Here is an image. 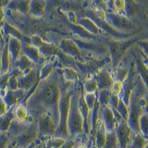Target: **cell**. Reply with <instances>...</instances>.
Instances as JSON below:
<instances>
[{"mask_svg": "<svg viewBox=\"0 0 148 148\" xmlns=\"http://www.w3.org/2000/svg\"><path fill=\"white\" fill-rule=\"evenodd\" d=\"M47 2L46 1H31L29 13L36 18H40L44 15L46 11Z\"/></svg>", "mask_w": 148, "mask_h": 148, "instance_id": "cell-20", "label": "cell"}, {"mask_svg": "<svg viewBox=\"0 0 148 148\" xmlns=\"http://www.w3.org/2000/svg\"><path fill=\"white\" fill-rule=\"evenodd\" d=\"M38 72H39V79H40V81L47 79L54 72L53 64L49 63V64H47L45 65H43L41 68L40 71H38Z\"/></svg>", "mask_w": 148, "mask_h": 148, "instance_id": "cell-33", "label": "cell"}, {"mask_svg": "<svg viewBox=\"0 0 148 148\" xmlns=\"http://www.w3.org/2000/svg\"><path fill=\"white\" fill-rule=\"evenodd\" d=\"M70 28L75 32V33L79 35L80 37L91 39V38H93L95 36L91 35V33H89L86 30H85L82 26H80V25H78V24H71Z\"/></svg>", "mask_w": 148, "mask_h": 148, "instance_id": "cell-36", "label": "cell"}, {"mask_svg": "<svg viewBox=\"0 0 148 148\" xmlns=\"http://www.w3.org/2000/svg\"><path fill=\"white\" fill-rule=\"evenodd\" d=\"M116 113L120 116L121 119H124L128 121L129 117H130V108L122 99H120L119 106L117 108Z\"/></svg>", "mask_w": 148, "mask_h": 148, "instance_id": "cell-29", "label": "cell"}, {"mask_svg": "<svg viewBox=\"0 0 148 148\" xmlns=\"http://www.w3.org/2000/svg\"><path fill=\"white\" fill-rule=\"evenodd\" d=\"M31 1H10L7 7L13 11L19 12L21 14H28L30 10Z\"/></svg>", "mask_w": 148, "mask_h": 148, "instance_id": "cell-22", "label": "cell"}, {"mask_svg": "<svg viewBox=\"0 0 148 148\" xmlns=\"http://www.w3.org/2000/svg\"><path fill=\"white\" fill-rule=\"evenodd\" d=\"M8 111H9V108H8L7 104L4 102L3 97H0V117L5 115L8 113Z\"/></svg>", "mask_w": 148, "mask_h": 148, "instance_id": "cell-44", "label": "cell"}, {"mask_svg": "<svg viewBox=\"0 0 148 148\" xmlns=\"http://www.w3.org/2000/svg\"><path fill=\"white\" fill-rule=\"evenodd\" d=\"M0 97H2V90H1V88H0Z\"/></svg>", "mask_w": 148, "mask_h": 148, "instance_id": "cell-49", "label": "cell"}, {"mask_svg": "<svg viewBox=\"0 0 148 148\" xmlns=\"http://www.w3.org/2000/svg\"><path fill=\"white\" fill-rule=\"evenodd\" d=\"M123 88H124V83H122L119 80H114L113 86L110 89V92H111V94L119 96L123 91Z\"/></svg>", "mask_w": 148, "mask_h": 148, "instance_id": "cell-40", "label": "cell"}, {"mask_svg": "<svg viewBox=\"0 0 148 148\" xmlns=\"http://www.w3.org/2000/svg\"><path fill=\"white\" fill-rule=\"evenodd\" d=\"M32 45L37 47L40 51L41 55H43L45 57H51L55 54H57L58 49L56 46L53 43L46 42L42 40V38L37 35H34L32 36Z\"/></svg>", "mask_w": 148, "mask_h": 148, "instance_id": "cell-8", "label": "cell"}, {"mask_svg": "<svg viewBox=\"0 0 148 148\" xmlns=\"http://www.w3.org/2000/svg\"><path fill=\"white\" fill-rule=\"evenodd\" d=\"M95 147L96 148H103L106 139H107V134L108 131L105 128L103 124V119L101 117H97V121L96 125V130H95Z\"/></svg>", "mask_w": 148, "mask_h": 148, "instance_id": "cell-13", "label": "cell"}, {"mask_svg": "<svg viewBox=\"0 0 148 148\" xmlns=\"http://www.w3.org/2000/svg\"><path fill=\"white\" fill-rule=\"evenodd\" d=\"M2 134H3V133H2V132H1V131H0V136H2Z\"/></svg>", "mask_w": 148, "mask_h": 148, "instance_id": "cell-50", "label": "cell"}, {"mask_svg": "<svg viewBox=\"0 0 148 148\" xmlns=\"http://www.w3.org/2000/svg\"><path fill=\"white\" fill-rule=\"evenodd\" d=\"M39 79V72L36 69H34L26 75H20L18 76L19 89H21L25 92L31 91L37 83Z\"/></svg>", "mask_w": 148, "mask_h": 148, "instance_id": "cell-9", "label": "cell"}, {"mask_svg": "<svg viewBox=\"0 0 148 148\" xmlns=\"http://www.w3.org/2000/svg\"><path fill=\"white\" fill-rule=\"evenodd\" d=\"M113 3L114 11L115 13L121 14L122 12H125V1H113L111 2Z\"/></svg>", "mask_w": 148, "mask_h": 148, "instance_id": "cell-42", "label": "cell"}, {"mask_svg": "<svg viewBox=\"0 0 148 148\" xmlns=\"http://www.w3.org/2000/svg\"><path fill=\"white\" fill-rule=\"evenodd\" d=\"M119 101H120L119 96H116V95H114V94H111L109 107L114 110V112H116V110H117V108L119 106Z\"/></svg>", "mask_w": 148, "mask_h": 148, "instance_id": "cell-43", "label": "cell"}, {"mask_svg": "<svg viewBox=\"0 0 148 148\" xmlns=\"http://www.w3.org/2000/svg\"><path fill=\"white\" fill-rule=\"evenodd\" d=\"M98 91V86L96 78H91L87 80L84 84L85 93H97Z\"/></svg>", "mask_w": 148, "mask_h": 148, "instance_id": "cell-37", "label": "cell"}, {"mask_svg": "<svg viewBox=\"0 0 148 148\" xmlns=\"http://www.w3.org/2000/svg\"><path fill=\"white\" fill-rule=\"evenodd\" d=\"M36 123L39 131V139H44L46 140L55 136L58 123L50 113H43L39 115Z\"/></svg>", "mask_w": 148, "mask_h": 148, "instance_id": "cell-4", "label": "cell"}, {"mask_svg": "<svg viewBox=\"0 0 148 148\" xmlns=\"http://www.w3.org/2000/svg\"><path fill=\"white\" fill-rule=\"evenodd\" d=\"M112 76L114 80H119L122 83H125L130 76V69L128 67L116 69L114 73H112Z\"/></svg>", "mask_w": 148, "mask_h": 148, "instance_id": "cell-28", "label": "cell"}, {"mask_svg": "<svg viewBox=\"0 0 148 148\" xmlns=\"http://www.w3.org/2000/svg\"><path fill=\"white\" fill-rule=\"evenodd\" d=\"M110 97L111 92L110 91H99V95L97 97V101L99 106L103 108L106 107H109L110 104Z\"/></svg>", "mask_w": 148, "mask_h": 148, "instance_id": "cell-30", "label": "cell"}, {"mask_svg": "<svg viewBox=\"0 0 148 148\" xmlns=\"http://www.w3.org/2000/svg\"><path fill=\"white\" fill-rule=\"evenodd\" d=\"M103 148H119V142H118L117 136L114 131L108 132L106 143Z\"/></svg>", "mask_w": 148, "mask_h": 148, "instance_id": "cell-35", "label": "cell"}, {"mask_svg": "<svg viewBox=\"0 0 148 148\" xmlns=\"http://www.w3.org/2000/svg\"><path fill=\"white\" fill-rule=\"evenodd\" d=\"M134 43H135V41L130 40V41H125V42H114L110 44L109 46L110 55L112 58L114 67L118 65V64L125 56L128 49Z\"/></svg>", "mask_w": 148, "mask_h": 148, "instance_id": "cell-7", "label": "cell"}, {"mask_svg": "<svg viewBox=\"0 0 148 148\" xmlns=\"http://www.w3.org/2000/svg\"><path fill=\"white\" fill-rule=\"evenodd\" d=\"M75 148H89V147L87 146V144L86 142H82V141H80L77 146L75 147Z\"/></svg>", "mask_w": 148, "mask_h": 148, "instance_id": "cell-46", "label": "cell"}, {"mask_svg": "<svg viewBox=\"0 0 148 148\" xmlns=\"http://www.w3.org/2000/svg\"><path fill=\"white\" fill-rule=\"evenodd\" d=\"M84 99L87 107L91 111H93L96 104L97 103V93H84Z\"/></svg>", "mask_w": 148, "mask_h": 148, "instance_id": "cell-38", "label": "cell"}, {"mask_svg": "<svg viewBox=\"0 0 148 148\" xmlns=\"http://www.w3.org/2000/svg\"><path fill=\"white\" fill-rule=\"evenodd\" d=\"M80 138H74V137H69L67 139L63 146L60 148H75L77 144L80 142Z\"/></svg>", "mask_w": 148, "mask_h": 148, "instance_id": "cell-41", "label": "cell"}, {"mask_svg": "<svg viewBox=\"0 0 148 148\" xmlns=\"http://www.w3.org/2000/svg\"><path fill=\"white\" fill-rule=\"evenodd\" d=\"M14 120V117L13 114V108L9 109L8 113L0 117V131L4 134V133H8L10 125H11L12 122Z\"/></svg>", "mask_w": 148, "mask_h": 148, "instance_id": "cell-24", "label": "cell"}, {"mask_svg": "<svg viewBox=\"0 0 148 148\" xmlns=\"http://www.w3.org/2000/svg\"><path fill=\"white\" fill-rule=\"evenodd\" d=\"M25 93L26 92L21 89H18L17 91H14L8 89L6 93L4 94V96L3 97V98L7 104L8 108L11 109L13 108H14L16 105H18V103L21 100H23L25 98Z\"/></svg>", "mask_w": 148, "mask_h": 148, "instance_id": "cell-15", "label": "cell"}, {"mask_svg": "<svg viewBox=\"0 0 148 148\" xmlns=\"http://www.w3.org/2000/svg\"><path fill=\"white\" fill-rule=\"evenodd\" d=\"M2 30H3V26H0V42L2 41L3 36H2Z\"/></svg>", "mask_w": 148, "mask_h": 148, "instance_id": "cell-47", "label": "cell"}, {"mask_svg": "<svg viewBox=\"0 0 148 148\" xmlns=\"http://www.w3.org/2000/svg\"><path fill=\"white\" fill-rule=\"evenodd\" d=\"M9 52L10 55L12 64H14L22 54V41H20L14 37H7Z\"/></svg>", "mask_w": 148, "mask_h": 148, "instance_id": "cell-14", "label": "cell"}, {"mask_svg": "<svg viewBox=\"0 0 148 148\" xmlns=\"http://www.w3.org/2000/svg\"><path fill=\"white\" fill-rule=\"evenodd\" d=\"M1 63H2V74L1 75L9 73L10 65H11V59H10V55L9 52L8 41L6 42V45L4 46V48L1 54Z\"/></svg>", "mask_w": 148, "mask_h": 148, "instance_id": "cell-23", "label": "cell"}, {"mask_svg": "<svg viewBox=\"0 0 148 148\" xmlns=\"http://www.w3.org/2000/svg\"><path fill=\"white\" fill-rule=\"evenodd\" d=\"M61 51L72 57H77L80 55V49L77 43L70 38L63 39L59 46Z\"/></svg>", "mask_w": 148, "mask_h": 148, "instance_id": "cell-17", "label": "cell"}, {"mask_svg": "<svg viewBox=\"0 0 148 148\" xmlns=\"http://www.w3.org/2000/svg\"><path fill=\"white\" fill-rule=\"evenodd\" d=\"M21 75V73L20 71H18L17 73H15L11 78L9 80L8 83V89L10 91H17L19 89V83H18V76Z\"/></svg>", "mask_w": 148, "mask_h": 148, "instance_id": "cell-39", "label": "cell"}, {"mask_svg": "<svg viewBox=\"0 0 148 148\" xmlns=\"http://www.w3.org/2000/svg\"><path fill=\"white\" fill-rule=\"evenodd\" d=\"M106 17L109 18L111 24L119 30H131L134 28V25L130 21L128 17L123 15L122 14L110 12L108 14H106Z\"/></svg>", "mask_w": 148, "mask_h": 148, "instance_id": "cell-10", "label": "cell"}, {"mask_svg": "<svg viewBox=\"0 0 148 148\" xmlns=\"http://www.w3.org/2000/svg\"><path fill=\"white\" fill-rule=\"evenodd\" d=\"M147 114L144 113L138 120V125H139V130H140V133L142 134L144 136L147 137L148 134V128H147Z\"/></svg>", "mask_w": 148, "mask_h": 148, "instance_id": "cell-34", "label": "cell"}, {"mask_svg": "<svg viewBox=\"0 0 148 148\" xmlns=\"http://www.w3.org/2000/svg\"><path fill=\"white\" fill-rule=\"evenodd\" d=\"M22 53L26 55L35 64H38L41 60V53L37 47L32 45L31 43L22 42Z\"/></svg>", "mask_w": 148, "mask_h": 148, "instance_id": "cell-19", "label": "cell"}, {"mask_svg": "<svg viewBox=\"0 0 148 148\" xmlns=\"http://www.w3.org/2000/svg\"><path fill=\"white\" fill-rule=\"evenodd\" d=\"M13 114L14 117V120L19 122H25L30 114L25 105L22 103H20L16 105L14 108H13Z\"/></svg>", "mask_w": 148, "mask_h": 148, "instance_id": "cell-25", "label": "cell"}, {"mask_svg": "<svg viewBox=\"0 0 148 148\" xmlns=\"http://www.w3.org/2000/svg\"><path fill=\"white\" fill-rule=\"evenodd\" d=\"M2 74V63H1V54H0V75Z\"/></svg>", "mask_w": 148, "mask_h": 148, "instance_id": "cell-48", "label": "cell"}, {"mask_svg": "<svg viewBox=\"0 0 148 148\" xmlns=\"http://www.w3.org/2000/svg\"><path fill=\"white\" fill-rule=\"evenodd\" d=\"M114 132L119 142V148H129L130 146L133 131L128 121L120 119L117 122Z\"/></svg>", "mask_w": 148, "mask_h": 148, "instance_id": "cell-6", "label": "cell"}, {"mask_svg": "<svg viewBox=\"0 0 148 148\" xmlns=\"http://www.w3.org/2000/svg\"><path fill=\"white\" fill-rule=\"evenodd\" d=\"M76 24L80 25V26H82L85 30H86L89 33H91L93 36L100 34V28L91 18H87V17L81 18Z\"/></svg>", "mask_w": 148, "mask_h": 148, "instance_id": "cell-21", "label": "cell"}, {"mask_svg": "<svg viewBox=\"0 0 148 148\" xmlns=\"http://www.w3.org/2000/svg\"><path fill=\"white\" fill-rule=\"evenodd\" d=\"M4 6L0 5V26L3 25V21H4V18H5V12H4Z\"/></svg>", "mask_w": 148, "mask_h": 148, "instance_id": "cell-45", "label": "cell"}, {"mask_svg": "<svg viewBox=\"0 0 148 148\" xmlns=\"http://www.w3.org/2000/svg\"><path fill=\"white\" fill-rule=\"evenodd\" d=\"M3 32L6 36V37L10 36V37H14L20 41H22L23 35L21 32H20L18 29H16L12 25L9 24V23H5L3 25Z\"/></svg>", "mask_w": 148, "mask_h": 148, "instance_id": "cell-27", "label": "cell"}, {"mask_svg": "<svg viewBox=\"0 0 148 148\" xmlns=\"http://www.w3.org/2000/svg\"><path fill=\"white\" fill-rule=\"evenodd\" d=\"M77 104H78V108H79L80 114L84 119V133L86 136H88L91 131V125L89 123V116H90L91 110L89 109V108L87 107L86 103L85 102L83 94H81L77 98Z\"/></svg>", "mask_w": 148, "mask_h": 148, "instance_id": "cell-12", "label": "cell"}, {"mask_svg": "<svg viewBox=\"0 0 148 148\" xmlns=\"http://www.w3.org/2000/svg\"><path fill=\"white\" fill-rule=\"evenodd\" d=\"M62 93V86L58 73L53 72L47 79L40 81L37 87L29 97L26 108L28 112L50 113L58 125V104ZM38 115V116H39Z\"/></svg>", "mask_w": 148, "mask_h": 148, "instance_id": "cell-1", "label": "cell"}, {"mask_svg": "<svg viewBox=\"0 0 148 148\" xmlns=\"http://www.w3.org/2000/svg\"><path fill=\"white\" fill-rule=\"evenodd\" d=\"M18 148H32L39 140V131L36 122H33L23 133L12 138Z\"/></svg>", "mask_w": 148, "mask_h": 148, "instance_id": "cell-5", "label": "cell"}, {"mask_svg": "<svg viewBox=\"0 0 148 148\" xmlns=\"http://www.w3.org/2000/svg\"><path fill=\"white\" fill-rule=\"evenodd\" d=\"M96 80L98 86V91H110L114 81L112 76V73H110L107 69L101 70L97 74Z\"/></svg>", "mask_w": 148, "mask_h": 148, "instance_id": "cell-11", "label": "cell"}, {"mask_svg": "<svg viewBox=\"0 0 148 148\" xmlns=\"http://www.w3.org/2000/svg\"><path fill=\"white\" fill-rule=\"evenodd\" d=\"M140 10V6L135 1H125V13L126 17L130 18L136 14V13Z\"/></svg>", "mask_w": 148, "mask_h": 148, "instance_id": "cell-31", "label": "cell"}, {"mask_svg": "<svg viewBox=\"0 0 148 148\" xmlns=\"http://www.w3.org/2000/svg\"><path fill=\"white\" fill-rule=\"evenodd\" d=\"M67 125L70 137L80 139L84 134V119L78 108L77 98H75V96H73L71 100Z\"/></svg>", "mask_w": 148, "mask_h": 148, "instance_id": "cell-3", "label": "cell"}, {"mask_svg": "<svg viewBox=\"0 0 148 148\" xmlns=\"http://www.w3.org/2000/svg\"><path fill=\"white\" fill-rule=\"evenodd\" d=\"M102 114H103L102 119L107 131L108 132L114 131L115 126L118 122L117 118L115 116V112L110 107H106V108H103Z\"/></svg>", "mask_w": 148, "mask_h": 148, "instance_id": "cell-16", "label": "cell"}, {"mask_svg": "<svg viewBox=\"0 0 148 148\" xmlns=\"http://www.w3.org/2000/svg\"><path fill=\"white\" fill-rule=\"evenodd\" d=\"M129 148H147V137L144 136L140 133L133 132Z\"/></svg>", "mask_w": 148, "mask_h": 148, "instance_id": "cell-26", "label": "cell"}, {"mask_svg": "<svg viewBox=\"0 0 148 148\" xmlns=\"http://www.w3.org/2000/svg\"><path fill=\"white\" fill-rule=\"evenodd\" d=\"M63 77L68 82H75L78 80V75L77 72L74 69L70 67H64L62 69Z\"/></svg>", "mask_w": 148, "mask_h": 148, "instance_id": "cell-32", "label": "cell"}, {"mask_svg": "<svg viewBox=\"0 0 148 148\" xmlns=\"http://www.w3.org/2000/svg\"><path fill=\"white\" fill-rule=\"evenodd\" d=\"M73 96V91L69 90L68 87L62 88L61 97L58 104V125L54 136L55 137L63 138L64 140H67L70 137L67 123Z\"/></svg>", "mask_w": 148, "mask_h": 148, "instance_id": "cell-2", "label": "cell"}, {"mask_svg": "<svg viewBox=\"0 0 148 148\" xmlns=\"http://www.w3.org/2000/svg\"><path fill=\"white\" fill-rule=\"evenodd\" d=\"M35 64L25 54H21L20 58L14 64V66L17 69L21 75H26L35 69Z\"/></svg>", "mask_w": 148, "mask_h": 148, "instance_id": "cell-18", "label": "cell"}]
</instances>
